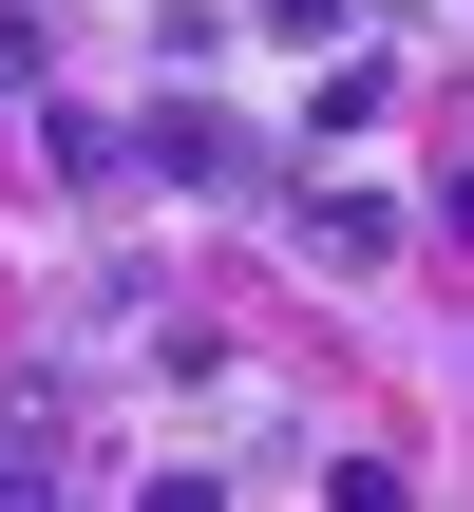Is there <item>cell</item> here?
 <instances>
[{"mask_svg": "<svg viewBox=\"0 0 474 512\" xmlns=\"http://www.w3.org/2000/svg\"><path fill=\"white\" fill-rule=\"evenodd\" d=\"M266 38H342V0H266Z\"/></svg>", "mask_w": 474, "mask_h": 512, "instance_id": "cell-1", "label": "cell"}]
</instances>
